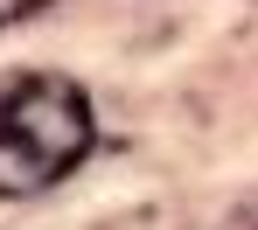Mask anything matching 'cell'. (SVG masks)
Instances as JSON below:
<instances>
[{"label":"cell","instance_id":"7a4b0ae2","mask_svg":"<svg viewBox=\"0 0 258 230\" xmlns=\"http://www.w3.org/2000/svg\"><path fill=\"white\" fill-rule=\"evenodd\" d=\"M35 7H42V0H0V28H7V21H21V14H35Z\"/></svg>","mask_w":258,"mask_h":230},{"label":"cell","instance_id":"6da1fadb","mask_svg":"<svg viewBox=\"0 0 258 230\" xmlns=\"http://www.w3.org/2000/svg\"><path fill=\"white\" fill-rule=\"evenodd\" d=\"M98 139L84 84L63 70H21L0 84V195L56 188Z\"/></svg>","mask_w":258,"mask_h":230}]
</instances>
